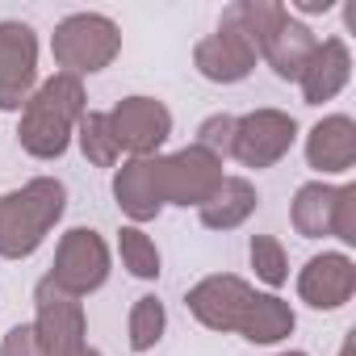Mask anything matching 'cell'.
<instances>
[{"label":"cell","instance_id":"obj_17","mask_svg":"<svg viewBox=\"0 0 356 356\" xmlns=\"http://www.w3.org/2000/svg\"><path fill=\"white\" fill-rule=\"evenodd\" d=\"M314 47H318L314 30H310L306 22H298V17H285V22L277 26V34L264 42L260 59L273 67V76H281V80H298L302 67H306V59L314 55Z\"/></svg>","mask_w":356,"mask_h":356},{"label":"cell","instance_id":"obj_24","mask_svg":"<svg viewBox=\"0 0 356 356\" xmlns=\"http://www.w3.org/2000/svg\"><path fill=\"white\" fill-rule=\"evenodd\" d=\"M231 143H235V113H210L197 126V147H206L210 155L227 159L231 155Z\"/></svg>","mask_w":356,"mask_h":356},{"label":"cell","instance_id":"obj_25","mask_svg":"<svg viewBox=\"0 0 356 356\" xmlns=\"http://www.w3.org/2000/svg\"><path fill=\"white\" fill-rule=\"evenodd\" d=\"M331 235L339 243H356V185L335 189V210H331Z\"/></svg>","mask_w":356,"mask_h":356},{"label":"cell","instance_id":"obj_20","mask_svg":"<svg viewBox=\"0 0 356 356\" xmlns=\"http://www.w3.org/2000/svg\"><path fill=\"white\" fill-rule=\"evenodd\" d=\"M118 256H122V268L130 273V277H138V281H159V248H155V239L143 231V227H122L118 231Z\"/></svg>","mask_w":356,"mask_h":356},{"label":"cell","instance_id":"obj_1","mask_svg":"<svg viewBox=\"0 0 356 356\" xmlns=\"http://www.w3.org/2000/svg\"><path fill=\"white\" fill-rule=\"evenodd\" d=\"M84 113H88L84 80L55 72L22 105V122H17L22 151L34 155V159H59L72 147V134H76V126H80Z\"/></svg>","mask_w":356,"mask_h":356},{"label":"cell","instance_id":"obj_5","mask_svg":"<svg viewBox=\"0 0 356 356\" xmlns=\"http://www.w3.org/2000/svg\"><path fill=\"white\" fill-rule=\"evenodd\" d=\"M222 159L210 155L206 147L189 143L172 155H159V193H163V206H206L210 193L222 185Z\"/></svg>","mask_w":356,"mask_h":356},{"label":"cell","instance_id":"obj_27","mask_svg":"<svg viewBox=\"0 0 356 356\" xmlns=\"http://www.w3.org/2000/svg\"><path fill=\"white\" fill-rule=\"evenodd\" d=\"M331 9V0H306L302 5V13H327Z\"/></svg>","mask_w":356,"mask_h":356},{"label":"cell","instance_id":"obj_3","mask_svg":"<svg viewBox=\"0 0 356 356\" xmlns=\"http://www.w3.org/2000/svg\"><path fill=\"white\" fill-rule=\"evenodd\" d=\"M118 51H122V30L105 13H72L51 34V55L59 72L76 80L105 72L118 59Z\"/></svg>","mask_w":356,"mask_h":356},{"label":"cell","instance_id":"obj_9","mask_svg":"<svg viewBox=\"0 0 356 356\" xmlns=\"http://www.w3.org/2000/svg\"><path fill=\"white\" fill-rule=\"evenodd\" d=\"M38 88V34L26 22H0V109L22 113Z\"/></svg>","mask_w":356,"mask_h":356},{"label":"cell","instance_id":"obj_16","mask_svg":"<svg viewBox=\"0 0 356 356\" xmlns=\"http://www.w3.org/2000/svg\"><path fill=\"white\" fill-rule=\"evenodd\" d=\"M256 206H260V193L248 176H222V185L210 193V202L197 206V218L210 231H235L256 214Z\"/></svg>","mask_w":356,"mask_h":356},{"label":"cell","instance_id":"obj_18","mask_svg":"<svg viewBox=\"0 0 356 356\" xmlns=\"http://www.w3.org/2000/svg\"><path fill=\"white\" fill-rule=\"evenodd\" d=\"M293 327H298V314H293V306H289L285 298H277V293H256L252 306H248V318H243L239 335H243L248 343H281V339L293 335Z\"/></svg>","mask_w":356,"mask_h":356},{"label":"cell","instance_id":"obj_15","mask_svg":"<svg viewBox=\"0 0 356 356\" xmlns=\"http://www.w3.org/2000/svg\"><path fill=\"white\" fill-rule=\"evenodd\" d=\"M306 163L323 176H343L356 163V122L348 113H327L306 134Z\"/></svg>","mask_w":356,"mask_h":356},{"label":"cell","instance_id":"obj_26","mask_svg":"<svg viewBox=\"0 0 356 356\" xmlns=\"http://www.w3.org/2000/svg\"><path fill=\"white\" fill-rule=\"evenodd\" d=\"M0 356H42V343L34 335V323H17L5 331V343H0Z\"/></svg>","mask_w":356,"mask_h":356},{"label":"cell","instance_id":"obj_22","mask_svg":"<svg viewBox=\"0 0 356 356\" xmlns=\"http://www.w3.org/2000/svg\"><path fill=\"white\" fill-rule=\"evenodd\" d=\"M76 138H80V151L92 168H113L118 163V143H113V130H109V113H97L88 109L76 126Z\"/></svg>","mask_w":356,"mask_h":356},{"label":"cell","instance_id":"obj_23","mask_svg":"<svg viewBox=\"0 0 356 356\" xmlns=\"http://www.w3.org/2000/svg\"><path fill=\"white\" fill-rule=\"evenodd\" d=\"M248 256H252L256 277H260L268 289H281V285L289 281V256H285L281 239H273V235H252Z\"/></svg>","mask_w":356,"mask_h":356},{"label":"cell","instance_id":"obj_30","mask_svg":"<svg viewBox=\"0 0 356 356\" xmlns=\"http://www.w3.org/2000/svg\"><path fill=\"white\" fill-rule=\"evenodd\" d=\"M277 356H310V352H277Z\"/></svg>","mask_w":356,"mask_h":356},{"label":"cell","instance_id":"obj_19","mask_svg":"<svg viewBox=\"0 0 356 356\" xmlns=\"http://www.w3.org/2000/svg\"><path fill=\"white\" fill-rule=\"evenodd\" d=\"M335 189H339V185H327V181H306V185L293 193L289 222H293V231H298L302 239H327V235H331Z\"/></svg>","mask_w":356,"mask_h":356},{"label":"cell","instance_id":"obj_11","mask_svg":"<svg viewBox=\"0 0 356 356\" xmlns=\"http://www.w3.org/2000/svg\"><path fill=\"white\" fill-rule=\"evenodd\" d=\"M356 293V260L348 252H323L310 256L298 273V298L310 310H339Z\"/></svg>","mask_w":356,"mask_h":356},{"label":"cell","instance_id":"obj_8","mask_svg":"<svg viewBox=\"0 0 356 356\" xmlns=\"http://www.w3.org/2000/svg\"><path fill=\"white\" fill-rule=\"evenodd\" d=\"M109 130L118 151H126L130 159H147V155H159V147L168 143L172 113L155 97H122L109 109Z\"/></svg>","mask_w":356,"mask_h":356},{"label":"cell","instance_id":"obj_6","mask_svg":"<svg viewBox=\"0 0 356 356\" xmlns=\"http://www.w3.org/2000/svg\"><path fill=\"white\" fill-rule=\"evenodd\" d=\"M298 143V122L285 109H252L243 118H235V143H231V159H239L243 168H273L289 155V147Z\"/></svg>","mask_w":356,"mask_h":356},{"label":"cell","instance_id":"obj_29","mask_svg":"<svg viewBox=\"0 0 356 356\" xmlns=\"http://www.w3.org/2000/svg\"><path fill=\"white\" fill-rule=\"evenodd\" d=\"M339 356H352V339H343V348H339Z\"/></svg>","mask_w":356,"mask_h":356},{"label":"cell","instance_id":"obj_13","mask_svg":"<svg viewBox=\"0 0 356 356\" xmlns=\"http://www.w3.org/2000/svg\"><path fill=\"white\" fill-rule=\"evenodd\" d=\"M113 202L118 210L130 218V227L155 222L163 210V193H159V155L147 159H126L113 172Z\"/></svg>","mask_w":356,"mask_h":356},{"label":"cell","instance_id":"obj_4","mask_svg":"<svg viewBox=\"0 0 356 356\" xmlns=\"http://www.w3.org/2000/svg\"><path fill=\"white\" fill-rule=\"evenodd\" d=\"M109 268H113L109 243L92 227H72L55 248V264H51L47 281L72 298H88L109 281Z\"/></svg>","mask_w":356,"mask_h":356},{"label":"cell","instance_id":"obj_28","mask_svg":"<svg viewBox=\"0 0 356 356\" xmlns=\"http://www.w3.org/2000/svg\"><path fill=\"white\" fill-rule=\"evenodd\" d=\"M67 356H101V352H97L92 343H84V348H76V352H67Z\"/></svg>","mask_w":356,"mask_h":356},{"label":"cell","instance_id":"obj_12","mask_svg":"<svg viewBox=\"0 0 356 356\" xmlns=\"http://www.w3.org/2000/svg\"><path fill=\"white\" fill-rule=\"evenodd\" d=\"M256 63H260V51L243 34L222 30V26L193 47V67L210 84H239V80H248L256 72Z\"/></svg>","mask_w":356,"mask_h":356},{"label":"cell","instance_id":"obj_7","mask_svg":"<svg viewBox=\"0 0 356 356\" xmlns=\"http://www.w3.org/2000/svg\"><path fill=\"white\" fill-rule=\"evenodd\" d=\"M34 335L42 343V356H67V352L84 348L88 343L84 302L42 277L34 285Z\"/></svg>","mask_w":356,"mask_h":356},{"label":"cell","instance_id":"obj_21","mask_svg":"<svg viewBox=\"0 0 356 356\" xmlns=\"http://www.w3.org/2000/svg\"><path fill=\"white\" fill-rule=\"evenodd\" d=\"M163 327H168V310L155 293H143L134 306H130V323H126V335H130V352H151L159 339H163Z\"/></svg>","mask_w":356,"mask_h":356},{"label":"cell","instance_id":"obj_14","mask_svg":"<svg viewBox=\"0 0 356 356\" xmlns=\"http://www.w3.org/2000/svg\"><path fill=\"white\" fill-rule=\"evenodd\" d=\"M352 80V51L343 38H323L314 47V55L306 59L302 76H298V88H302V101L306 105H323L331 97H339Z\"/></svg>","mask_w":356,"mask_h":356},{"label":"cell","instance_id":"obj_2","mask_svg":"<svg viewBox=\"0 0 356 356\" xmlns=\"http://www.w3.org/2000/svg\"><path fill=\"white\" fill-rule=\"evenodd\" d=\"M67 210V189L55 176H34L0 197V256L30 260Z\"/></svg>","mask_w":356,"mask_h":356},{"label":"cell","instance_id":"obj_10","mask_svg":"<svg viewBox=\"0 0 356 356\" xmlns=\"http://www.w3.org/2000/svg\"><path fill=\"white\" fill-rule=\"evenodd\" d=\"M252 298H256V289H252L243 277H235V273H214V277H202V281L185 293V306H189V314H193L202 327H210V331H235V335H239Z\"/></svg>","mask_w":356,"mask_h":356}]
</instances>
